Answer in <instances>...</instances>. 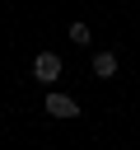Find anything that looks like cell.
<instances>
[{"mask_svg": "<svg viewBox=\"0 0 140 150\" xmlns=\"http://www.w3.org/2000/svg\"><path fill=\"white\" fill-rule=\"evenodd\" d=\"M47 112L61 117V122H70V117H79V103H75L70 94H56V89H51V94H47Z\"/></svg>", "mask_w": 140, "mask_h": 150, "instance_id": "obj_2", "label": "cell"}, {"mask_svg": "<svg viewBox=\"0 0 140 150\" xmlns=\"http://www.w3.org/2000/svg\"><path fill=\"white\" fill-rule=\"evenodd\" d=\"M61 70H65V66H61V56H56V52H37V56H33V80L56 84V80H61Z\"/></svg>", "mask_w": 140, "mask_h": 150, "instance_id": "obj_1", "label": "cell"}, {"mask_svg": "<svg viewBox=\"0 0 140 150\" xmlns=\"http://www.w3.org/2000/svg\"><path fill=\"white\" fill-rule=\"evenodd\" d=\"M117 52H93V80H112L117 75Z\"/></svg>", "mask_w": 140, "mask_h": 150, "instance_id": "obj_3", "label": "cell"}, {"mask_svg": "<svg viewBox=\"0 0 140 150\" xmlns=\"http://www.w3.org/2000/svg\"><path fill=\"white\" fill-rule=\"evenodd\" d=\"M70 42H75V47H89V42H93L89 23H70Z\"/></svg>", "mask_w": 140, "mask_h": 150, "instance_id": "obj_4", "label": "cell"}]
</instances>
